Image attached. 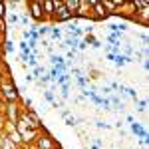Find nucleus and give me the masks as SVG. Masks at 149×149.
I'll return each mask as SVG.
<instances>
[{
    "mask_svg": "<svg viewBox=\"0 0 149 149\" xmlns=\"http://www.w3.org/2000/svg\"><path fill=\"white\" fill-rule=\"evenodd\" d=\"M129 125H131V131H133V133H135V135H137L141 141H147V139H149V137H147V129L141 125V123L133 121V123H129Z\"/></svg>",
    "mask_w": 149,
    "mask_h": 149,
    "instance_id": "nucleus-10",
    "label": "nucleus"
},
{
    "mask_svg": "<svg viewBox=\"0 0 149 149\" xmlns=\"http://www.w3.org/2000/svg\"><path fill=\"white\" fill-rule=\"evenodd\" d=\"M102 100H103V97H102V95H97V93H95V95L92 97V102L95 103V105H102Z\"/></svg>",
    "mask_w": 149,
    "mask_h": 149,
    "instance_id": "nucleus-29",
    "label": "nucleus"
},
{
    "mask_svg": "<svg viewBox=\"0 0 149 149\" xmlns=\"http://www.w3.org/2000/svg\"><path fill=\"white\" fill-rule=\"evenodd\" d=\"M66 125H70V127L78 125V117H74V115H68V117H66Z\"/></svg>",
    "mask_w": 149,
    "mask_h": 149,
    "instance_id": "nucleus-22",
    "label": "nucleus"
},
{
    "mask_svg": "<svg viewBox=\"0 0 149 149\" xmlns=\"http://www.w3.org/2000/svg\"><path fill=\"white\" fill-rule=\"evenodd\" d=\"M18 149H24V147H18Z\"/></svg>",
    "mask_w": 149,
    "mask_h": 149,
    "instance_id": "nucleus-36",
    "label": "nucleus"
},
{
    "mask_svg": "<svg viewBox=\"0 0 149 149\" xmlns=\"http://www.w3.org/2000/svg\"><path fill=\"white\" fill-rule=\"evenodd\" d=\"M28 64H30L32 68H36V66H38V58H36V54H34V52H32V56L28 58Z\"/></svg>",
    "mask_w": 149,
    "mask_h": 149,
    "instance_id": "nucleus-26",
    "label": "nucleus"
},
{
    "mask_svg": "<svg viewBox=\"0 0 149 149\" xmlns=\"http://www.w3.org/2000/svg\"><path fill=\"white\" fill-rule=\"evenodd\" d=\"M107 100H109V103H111V105H115V107H119V105H123V103H121V100H119L117 95H111V97H107Z\"/></svg>",
    "mask_w": 149,
    "mask_h": 149,
    "instance_id": "nucleus-23",
    "label": "nucleus"
},
{
    "mask_svg": "<svg viewBox=\"0 0 149 149\" xmlns=\"http://www.w3.org/2000/svg\"><path fill=\"white\" fill-rule=\"evenodd\" d=\"M0 18H6V2H0Z\"/></svg>",
    "mask_w": 149,
    "mask_h": 149,
    "instance_id": "nucleus-27",
    "label": "nucleus"
},
{
    "mask_svg": "<svg viewBox=\"0 0 149 149\" xmlns=\"http://www.w3.org/2000/svg\"><path fill=\"white\" fill-rule=\"evenodd\" d=\"M48 32H50V28H48V26H38V28H36V34H38V38L46 36Z\"/></svg>",
    "mask_w": 149,
    "mask_h": 149,
    "instance_id": "nucleus-17",
    "label": "nucleus"
},
{
    "mask_svg": "<svg viewBox=\"0 0 149 149\" xmlns=\"http://www.w3.org/2000/svg\"><path fill=\"white\" fill-rule=\"evenodd\" d=\"M72 20H74V16H72V14H70V12L66 10V8H64V0H62V6L54 10V16H52V22L62 24V22H72Z\"/></svg>",
    "mask_w": 149,
    "mask_h": 149,
    "instance_id": "nucleus-6",
    "label": "nucleus"
},
{
    "mask_svg": "<svg viewBox=\"0 0 149 149\" xmlns=\"http://www.w3.org/2000/svg\"><path fill=\"white\" fill-rule=\"evenodd\" d=\"M18 22H20V26H28L32 20H30V16H28V14H20V16H18Z\"/></svg>",
    "mask_w": 149,
    "mask_h": 149,
    "instance_id": "nucleus-16",
    "label": "nucleus"
},
{
    "mask_svg": "<svg viewBox=\"0 0 149 149\" xmlns=\"http://www.w3.org/2000/svg\"><path fill=\"white\" fill-rule=\"evenodd\" d=\"M86 18V20H92V14H90V0H80V6L76 12V20Z\"/></svg>",
    "mask_w": 149,
    "mask_h": 149,
    "instance_id": "nucleus-9",
    "label": "nucleus"
},
{
    "mask_svg": "<svg viewBox=\"0 0 149 149\" xmlns=\"http://www.w3.org/2000/svg\"><path fill=\"white\" fill-rule=\"evenodd\" d=\"M50 60H52V64H54V66H58V64H64V58L58 56V54H52V56H50Z\"/></svg>",
    "mask_w": 149,
    "mask_h": 149,
    "instance_id": "nucleus-20",
    "label": "nucleus"
},
{
    "mask_svg": "<svg viewBox=\"0 0 149 149\" xmlns=\"http://www.w3.org/2000/svg\"><path fill=\"white\" fill-rule=\"evenodd\" d=\"M123 2H125V0H100V4L103 6V10L107 12L109 16H113L115 12L123 6Z\"/></svg>",
    "mask_w": 149,
    "mask_h": 149,
    "instance_id": "nucleus-7",
    "label": "nucleus"
},
{
    "mask_svg": "<svg viewBox=\"0 0 149 149\" xmlns=\"http://www.w3.org/2000/svg\"><path fill=\"white\" fill-rule=\"evenodd\" d=\"M141 42H143V44H145V48H147V42H149L147 34H141Z\"/></svg>",
    "mask_w": 149,
    "mask_h": 149,
    "instance_id": "nucleus-33",
    "label": "nucleus"
},
{
    "mask_svg": "<svg viewBox=\"0 0 149 149\" xmlns=\"http://www.w3.org/2000/svg\"><path fill=\"white\" fill-rule=\"evenodd\" d=\"M102 93H103V97H105V95H109V93H111V90H109V86H105V88H102Z\"/></svg>",
    "mask_w": 149,
    "mask_h": 149,
    "instance_id": "nucleus-31",
    "label": "nucleus"
},
{
    "mask_svg": "<svg viewBox=\"0 0 149 149\" xmlns=\"http://www.w3.org/2000/svg\"><path fill=\"white\" fill-rule=\"evenodd\" d=\"M44 97H46V100H48L50 103H54V102H56V97H54V92H52V90H44Z\"/></svg>",
    "mask_w": 149,
    "mask_h": 149,
    "instance_id": "nucleus-21",
    "label": "nucleus"
},
{
    "mask_svg": "<svg viewBox=\"0 0 149 149\" xmlns=\"http://www.w3.org/2000/svg\"><path fill=\"white\" fill-rule=\"evenodd\" d=\"M8 20H10V24H18V14H8Z\"/></svg>",
    "mask_w": 149,
    "mask_h": 149,
    "instance_id": "nucleus-28",
    "label": "nucleus"
},
{
    "mask_svg": "<svg viewBox=\"0 0 149 149\" xmlns=\"http://www.w3.org/2000/svg\"><path fill=\"white\" fill-rule=\"evenodd\" d=\"M24 107L20 105V102L16 103H4V107H2V111H4V119L6 121H10V123H16L18 121V117H20V111H22Z\"/></svg>",
    "mask_w": 149,
    "mask_h": 149,
    "instance_id": "nucleus-3",
    "label": "nucleus"
},
{
    "mask_svg": "<svg viewBox=\"0 0 149 149\" xmlns=\"http://www.w3.org/2000/svg\"><path fill=\"white\" fill-rule=\"evenodd\" d=\"M2 107H4V102H2V100H0V109H2Z\"/></svg>",
    "mask_w": 149,
    "mask_h": 149,
    "instance_id": "nucleus-34",
    "label": "nucleus"
},
{
    "mask_svg": "<svg viewBox=\"0 0 149 149\" xmlns=\"http://www.w3.org/2000/svg\"><path fill=\"white\" fill-rule=\"evenodd\" d=\"M81 42H84L86 46H88V44H90V46H93V44H95V36H93V34H86Z\"/></svg>",
    "mask_w": 149,
    "mask_h": 149,
    "instance_id": "nucleus-15",
    "label": "nucleus"
},
{
    "mask_svg": "<svg viewBox=\"0 0 149 149\" xmlns=\"http://www.w3.org/2000/svg\"><path fill=\"white\" fill-rule=\"evenodd\" d=\"M28 16H30V20H34V22H44V12H42V2L40 0H30L28 4Z\"/></svg>",
    "mask_w": 149,
    "mask_h": 149,
    "instance_id": "nucleus-5",
    "label": "nucleus"
},
{
    "mask_svg": "<svg viewBox=\"0 0 149 149\" xmlns=\"http://www.w3.org/2000/svg\"><path fill=\"white\" fill-rule=\"evenodd\" d=\"M90 149H100V147H97V145H92V147H90Z\"/></svg>",
    "mask_w": 149,
    "mask_h": 149,
    "instance_id": "nucleus-35",
    "label": "nucleus"
},
{
    "mask_svg": "<svg viewBox=\"0 0 149 149\" xmlns=\"http://www.w3.org/2000/svg\"><path fill=\"white\" fill-rule=\"evenodd\" d=\"M2 50H4V52H8V54H12V52H14V44H12L10 40H6V42L2 44Z\"/></svg>",
    "mask_w": 149,
    "mask_h": 149,
    "instance_id": "nucleus-19",
    "label": "nucleus"
},
{
    "mask_svg": "<svg viewBox=\"0 0 149 149\" xmlns=\"http://www.w3.org/2000/svg\"><path fill=\"white\" fill-rule=\"evenodd\" d=\"M30 149H56V141H54V137L42 127L40 133H38V137H36V141L30 145Z\"/></svg>",
    "mask_w": 149,
    "mask_h": 149,
    "instance_id": "nucleus-2",
    "label": "nucleus"
},
{
    "mask_svg": "<svg viewBox=\"0 0 149 149\" xmlns=\"http://www.w3.org/2000/svg\"><path fill=\"white\" fill-rule=\"evenodd\" d=\"M26 115H28V119H30L36 127H42V121H40V117H38V113H36L34 109H26Z\"/></svg>",
    "mask_w": 149,
    "mask_h": 149,
    "instance_id": "nucleus-12",
    "label": "nucleus"
},
{
    "mask_svg": "<svg viewBox=\"0 0 149 149\" xmlns=\"http://www.w3.org/2000/svg\"><path fill=\"white\" fill-rule=\"evenodd\" d=\"M135 103L139 105L137 111H141V113H143V111H145V107H147V102H145V100H135Z\"/></svg>",
    "mask_w": 149,
    "mask_h": 149,
    "instance_id": "nucleus-24",
    "label": "nucleus"
},
{
    "mask_svg": "<svg viewBox=\"0 0 149 149\" xmlns=\"http://www.w3.org/2000/svg\"><path fill=\"white\" fill-rule=\"evenodd\" d=\"M44 74H46V68H44V66H36V68L32 70V76H34V78H40V76H44Z\"/></svg>",
    "mask_w": 149,
    "mask_h": 149,
    "instance_id": "nucleus-13",
    "label": "nucleus"
},
{
    "mask_svg": "<svg viewBox=\"0 0 149 149\" xmlns=\"http://www.w3.org/2000/svg\"><path fill=\"white\" fill-rule=\"evenodd\" d=\"M113 62H115V66H117V68H121V66H125V64H129V62H133V58H127V56H123V54L119 52V54L115 56Z\"/></svg>",
    "mask_w": 149,
    "mask_h": 149,
    "instance_id": "nucleus-11",
    "label": "nucleus"
},
{
    "mask_svg": "<svg viewBox=\"0 0 149 149\" xmlns=\"http://www.w3.org/2000/svg\"><path fill=\"white\" fill-rule=\"evenodd\" d=\"M105 60H109V62H113V60H115V54H113V52H107V56H105Z\"/></svg>",
    "mask_w": 149,
    "mask_h": 149,
    "instance_id": "nucleus-32",
    "label": "nucleus"
},
{
    "mask_svg": "<svg viewBox=\"0 0 149 149\" xmlns=\"http://www.w3.org/2000/svg\"><path fill=\"white\" fill-rule=\"evenodd\" d=\"M90 14H92L93 22H103L109 18V14L103 10V6L100 4V0H90Z\"/></svg>",
    "mask_w": 149,
    "mask_h": 149,
    "instance_id": "nucleus-4",
    "label": "nucleus"
},
{
    "mask_svg": "<svg viewBox=\"0 0 149 149\" xmlns=\"http://www.w3.org/2000/svg\"><path fill=\"white\" fill-rule=\"evenodd\" d=\"M123 92H125L127 95H129V97H133V102H135V100H137V92H135V90H133V88H125V90H123Z\"/></svg>",
    "mask_w": 149,
    "mask_h": 149,
    "instance_id": "nucleus-25",
    "label": "nucleus"
},
{
    "mask_svg": "<svg viewBox=\"0 0 149 149\" xmlns=\"http://www.w3.org/2000/svg\"><path fill=\"white\" fill-rule=\"evenodd\" d=\"M131 20H133L135 24H141V26H145V28H147V26H149V6H143V8H139Z\"/></svg>",
    "mask_w": 149,
    "mask_h": 149,
    "instance_id": "nucleus-8",
    "label": "nucleus"
},
{
    "mask_svg": "<svg viewBox=\"0 0 149 149\" xmlns=\"http://www.w3.org/2000/svg\"><path fill=\"white\" fill-rule=\"evenodd\" d=\"M60 88H62V97L68 100V97H70V84H62Z\"/></svg>",
    "mask_w": 149,
    "mask_h": 149,
    "instance_id": "nucleus-18",
    "label": "nucleus"
},
{
    "mask_svg": "<svg viewBox=\"0 0 149 149\" xmlns=\"http://www.w3.org/2000/svg\"><path fill=\"white\" fill-rule=\"evenodd\" d=\"M50 34H52V38H54V40H62V30H60L58 26L50 28Z\"/></svg>",
    "mask_w": 149,
    "mask_h": 149,
    "instance_id": "nucleus-14",
    "label": "nucleus"
},
{
    "mask_svg": "<svg viewBox=\"0 0 149 149\" xmlns=\"http://www.w3.org/2000/svg\"><path fill=\"white\" fill-rule=\"evenodd\" d=\"M95 125L100 127V129H109V123H103V121H97Z\"/></svg>",
    "mask_w": 149,
    "mask_h": 149,
    "instance_id": "nucleus-30",
    "label": "nucleus"
},
{
    "mask_svg": "<svg viewBox=\"0 0 149 149\" xmlns=\"http://www.w3.org/2000/svg\"><path fill=\"white\" fill-rule=\"evenodd\" d=\"M0 100L4 103H16L20 102V90L8 76H0Z\"/></svg>",
    "mask_w": 149,
    "mask_h": 149,
    "instance_id": "nucleus-1",
    "label": "nucleus"
}]
</instances>
